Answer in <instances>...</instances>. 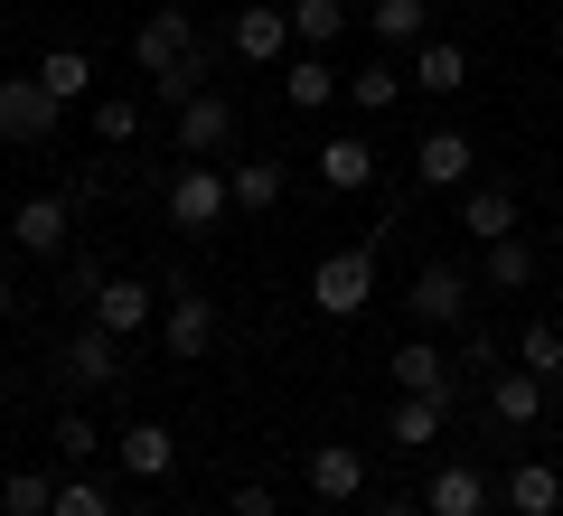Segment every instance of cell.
I'll return each instance as SVG.
<instances>
[{
    "label": "cell",
    "mask_w": 563,
    "mask_h": 516,
    "mask_svg": "<svg viewBox=\"0 0 563 516\" xmlns=\"http://www.w3.org/2000/svg\"><path fill=\"white\" fill-rule=\"evenodd\" d=\"M225 188H235V217H273L282 188H291V169H282L273 151H244V160H225Z\"/></svg>",
    "instance_id": "9a60e30c"
},
{
    "label": "cell",
    "mask_w": 563,
    "mask_h": 516,
    "mask_svg": "<svg viewBox=\"0 0 563 516\" xmlns=\"http://www.w3.org/2000/svg\"><path fill=\"white\" fill-rule=\"evenodd\" d=\"M161 338H169V358H179V366H198L207 348H217V300H207L198 282H169V292H161Z\"/></svg>",
    "instance_id": "52a82bcc"
},
{
    "label": "cell",
    "mask_w": 563,
    "mask_h": 516,
    "mask_svg": "<svg viewBox=\"0 0 563 516\" xmlns=\"http://www.w3.org/2000/svg\"><path fill=\"white\" fill-rule=\"evenodd\" d=\"M376 516H432L422 497H376Z\"/></svg>",
    "instance_id": "d590c367"
},
{
    "label": "cell",
    "mask_w": 563,
    "mask_h": 516,
    "mask_svg": "<svg viewBox=\"0 0 563 516\" xmlns=\"http://www.w3.org/2000/svg\"><path fill=\"white\" fill-rule=\"evenodd\" d=\"M10 310H20V300H10V282H0V329H10Z\"/></svg>",
    "instance_id": "8d00e7d4"
},
{
    "label": "cell",
    "mask_w": 563,
    "mask_h": 516,
    "mask_svg": "<svg viewBox=\"0 0 563 516\" xmlns=\"http://www.w3.org/2000/svg\"><path fill=\"white\" fill-rule=\"evenodd\" d=\"M225 47H235L244 66H282L291 57V10H282V0H244L235 29H225Z\"/></svg>",
    "instance_id": "ba28073f"
},
{
    "label": "cell",
    "mask_w": 563,
    "mask_h": 516,
    "mask_svg": "<svg viewBox=\"0 0 563 516\" xmlns=\"http://www.w3.org/2000/svg\"><path fill=\"white\" fill-rule=\"evenodd\" d=\"M404 310H413L422 329H470V319H479V282H470L461 263H422L413 292H404Z\"/></svg>",
    "instance_id": "277c9868"
},
{
    "label": "cell",
    "mask_w": 563,
    "mask_h": 516,
    "mask_svg": "<svg viewBox=\"0 0 563 516\" xmlns=\"http://www.w3.org/2000/svg\"><path fill=\"white\" fill-rule=\"evenodd\" d=\"M10 235H20V254H66V244H76V207L66 198H20Z\"/></svg>",
    "instance_id": "2e32d148"
},
{
    "label": "cell",
    "mask_w": 563,
    "mask_h": 516,
    "mask_svg": "<svg viewBox=\"0 0 563 516\" xmlns=\"http://www.w3.org/2000/svg\"><path fill=\"white\" fill-rule=\"evenodd\" d=\"M161 207H169V226H179V235H217V226L235 217V188H225L217 160H179V169H169V188H161Z\"/></svg>",
    "instance_id": "7a4b0ae2"
},
{
    "label": "cell",
    "mask_w": 563,
    "mask_h": 516,
    "mask_svg": "<svg viewBox=\"0 0 563 516\" xmlns=\"http://www.w3.org/2000/svg\"><path fill=\"white\" fill-rule=\"evenodd\" d=\"M339 95H347V76H339V66L320 57V47H310V57H291V66H282V103H291V113H329V103H339Z\"/></svg>",
    "instance_id": "e0dca14e"
},
{
    "label": "cell",
    "mask_w": 563,
    "mask_h": 516,
    "mask_svg": "<svg viewBox=\"0 0 563 516\" xmlns=\"http://www.w3.org/2000/svg\"><path fill=\"white\" fill-rule=\"evenodd\" d=\"M507 507L517 516H563V470L554 460H517L507 470Z\"/></svg>",
    "instance_id": "d4e9b609"
},
{
    "label": "cell",
    "mask_w": 563,
    "mask_h": 516,
    "mask_svg": "<svg viewBox=\"0 0 563 516\" xmlns=\"http://www.w3.org/2000/svg\"><path fill=\"white\" fill-rule=\"evenodd\" d=\"M517 366H536L544 385H563V329H554V319H526V329H517Z\"/></svg>",
    "instance_id": "4dcf8cb0"
},
{
    "label": "cell",
    "mask_w": 563,
    "mask_h": 516,
    "mask_svg": "<svg viewBox=\"0 0 563 516\" xmlns=\"http://www.w3.org/2000/svg\"><path fill=\"white\" fill-rule=\"evenodd\" d=\"M422 507H432V516H488L479 460H442V470H432V488H422Z\"/></svg>",
    "instance_id": "ffe728a7"
},
{
    "label": "cell",
    "mask_w": 563,
    "mask_h": 516,
    "mask_svg": "<svg viewBox=\"0 0 563 516\" xmlns=\"http://www.w3.org/2000/svg\"><path fill=\"white\" fill-rule=\"evenodd\" d=\"M366 179H376V141H357V132L320 141V188H339V198H357Z\"/></svg>",
    "instance_id": "cb8c5ba5"
},
{
    "label": "cell",
    "mask_w": 563,
    "mask_h": 516,
    "mask_svg": "<svg viewBox=\"0 0 563 516\" xmlns=\"http://www.w3.org/2000/svg\"><path fill=\"white\" fill-rule=\"evenodd\" d=\"M47 516H122V497L103 488L95 470H66V479H57V507H47Z\"/></svg>",
    "instance_id": "f546056e"
},
{
    "label": "cell",
    "mask_w": 563,
    "mask_h": 516,
    "mask_svg": "<svg viewBox=\"0 0 563 516\" xmlns=\"http://www.w3.org/2000/svg\"><path fill=\"white\" fill-rule=\"evenodd\" d=\"M554 263H563V244H554Z\"/></svg>",
    "instance_id": "60d3db41"
},
{
    "label": "cell",
    "mask_w": 563,
    "mask_h": 516,
    "mask_svg": "<svg viewBox=\"0 0 563 516\" xmlns=\"http://www.w3.org/2000/svg\"><path fill=\"white\" fill-rule=\"evenodd\" d=\"M179 10H198V0H179Z\"/></svg>",
    "instance_id": "ab89813d"
},
{
    "label": "cell",
    "mask_w": 563,
    "mask_h": 516,
    "mask_svg": "<svg viewBox=\"0 0 563 516\" xmlns=\"http://www.w3.org/2000/svg\"><path fill=\"white\" fill-rule=\"evenodd\" d=\"M544 395H554V385H544L536 366H498V376H488V422H498V432H526V422H544Z\"/></svg>",
    "instance_id": "5bb4252c"
},
{
    "label": "cell",
    "mask_w": 563,
    "mask_h": 516,
    "mask_svg": "<svg viewBox=\"0 0 563 516\" xmlns=\"http://www.w3.org/2000/svg\"><path fill=\"white\" fill-rule=\"evenodd\" d=\"M385 376H395V395H432V404H451L461 395V366L432 348V338H404L395 358H385Z\"/></svg>",
    "instance_id": "30bf717a"
},
{
    "label": "cell",
    "mask_w": 563,
    "mask_h": 516,
    "mask_svg": "<svg viewBox=\"0 0 563 516\" xmlns=\"http://www.w3.org/2000/svg\"><path fill=\"white\" fill-rule=\"evenodd\" d=\"M47 441H57V460H66V470H85V460L103 451V441H95V422H85V414H57V432H47Z\"/></svg>",
    "instance_id": "836d02e7"
},
{
    "label": "cell",
    "mask_w": 563,
    "mask_h": 516,
    "mask_svg": "<svg viewBox=\"0 0 563 516\" xmlns=\"http://www.w3.org/2000/svg\"><path fill=\"white\" fill-rule=\"evenodd\" d=\"M282 10H291V39L320 47V57L347 39V0H282Z\"/></svg>",
    "instance_id": "4316f807"
},
{
    "label": "cell",
    "mask_w": 563,
    "mask_h": 516,
    "mask_svg": "<svg viewBox=\"0 0 563 516\" xmlns=\"http://www.w3.org/2000/svg\"><path fill=\"white\" fill-rule=\"evenodd\" d=\"M554 47H563V10H554Z\"/></svg>",
    "instance_id": "74e56055"
},
{
    "label": "cell",
    "mask_w": 563,
    "mask_h": 516,
    "mask_svg": "<svg viewBox=\"0 0 563 516\" xmlns=\"http://www.w3.org/2000/svg\"><path fill=\"white\" fill-rule=\"evenodd\" d=\"M113 470L141 479V488H161V479L179 470V432H169V422H132V432L113 441Z\"/></svg>",
    "instance_id": "7c38bea8"
},
{
    "label": "cell",
    "mask_w": 563,
    "mask_h": 516,
    "mask_svg": "<svg viewBox=\"0 0 563 516\" xmlns=\"http://www.w3.org/2000/svg\"><path fill=\"white\" fill-rule=\"evenodd\" d=\"M470 160H479V151H470L461 122H432V132L413 141V179L422 188H470Z\"/></svg>",
    "instance_id": "4fadbf2b"
},
{
    "label": "cell",
    "mask_w": 563,
    "mask_h": 516,
    "mask_svg": "<svg viewBox=\"0 0 563 516\" xmlns=\"http://www.w3.org/2000/svg\"><path fill=\"white\" fill-rule=\"evenodd\" d=\"M461 226H470L479 254H488V244H507V235H517V188H498V179H488V188H461Z\"/></svg>",
    "instance_id": "ac0fdd59"
},
{
    "label": "cell",
    "mask_w": 563,
    "mask_h": 516,
    "mask_svg": "<svg viewBox=\"0 0 563 516\" xmlns=\"http://www.w3.org/2000/svg\"><path fill=\"white\" fill-rule=\"evenodd\" d=\"M404 66L395 57H376V66H357V76H347V103H357V113H395V95H404Z\"/></svg>",
    "instance_id": "f1b7e54d"
},
{
    "label": "cell",
    "mask_w": 563,
    "mask_h": 516,
    "mask_svg": "<svg viewBox=\"0 0 563 516\" xmlns=\"http://www.w3.org/2000/svg\"><path fill=\"white\" fill-rule=\"evenodd\" d=\"M66 132V103L47 95L38 76H0V141H20V151H47Z\"/></svg>",
    "instance_id": "5b68a950"
},
{
    "label": "cell",
    "mask_w": 563,
    "mask_h": 516,
    "mask_svg": "<svg viewBox=\"0 0 563 516\" xmlns=\"http://www.w3.org/2000/svg\"><path fill=\"white\" fill-rule=\"evenodd\" d=\"M0 395H10V385H0Z\"/></svg>",
    "instance_id": "b9f144b4"
},
{
    "label": "cell",
    "mask_w": 563,
    "mask_h": 516,
    "mask_svg": "<svg viewBox=\"0 0 563 516\" xmlns=\"http://www.w3.org/2000/svg\"><path fill=\"white\" fill-rule=\"evenodd\" d=\"M0 507H10V516H47V507H57V470H10V479H0Z\"/></svg>",
    "instance_id": "1f68e13d"
},
{
    "label": "cell",
    "mask_w": 563,
    "mask_h": 516,
    "mask_svg": "<svg viewBox=\"0 0 563 516\" xmlns=\"http://www.w3.org/2000/svg\"><path fill=\"white\" fill-rule=\"evenodd\" d=\"M404 76H413L422 95H470V47H461V39H422Z\"/></svg>",
    "instance_id": "7402d4cb"
},
{
    "label": "cell",
    "mask_w": 563,
    "mask_h": 516,
    "mask_svg": "<svg viewBox=\"0 0 563 516\" xmlns=\"http://www.w3.org/2000/svg\"><path fill=\"white\" fill-rule=\"evenodd\" d=\"M151 319H161V292H151L141 273H103V282H95V329H113V338H141Z\"/></svg>",
    "instance_id": "9c48e42d"
},
{
    "label": "cell",
    "mask_w": 563,
    "mask_h": 516,
    "mask_svg": "<svg viewBox=\"0 0 563 516\" xmlns=\"http://www.w3.org/2000/svg\"><path fill=\"white\" fill-rule=\"evenodd\" d=\"M179 516H207V507H179Z\"/></svg>",
    "instance_id": "f35d334b"
},
{
    "label": "cell",
    "mask_w": 563,
    "mask_h": 516,
    "mask_svg": "<svg viewBox=\"0 0 563 516\" xmlns=\"http://www.w3.org/2000/svg\"><path fill=\"white\" fill-rule=\"evenodd\" d=\"M225 516H282L273 479H235V497H225Z\"/></svg>",
    "instance_id": "e575fe53"
},
{
    "label": "cell",
    "mask_w": 563,
    "mask_h": 516,
    "mask_svg": "<svg viewBox=\"0 0 563 516\" xmlns=\"http://www.w3.org/2000/svg\"><path fill=\"white\" fill-rule=\"evenodd\" d=\"M442 422H451V404H432V395H395L385 404V441H395V451H432Z\"/></svg>",
    "instance_id": "603a6c76"
},
{
    "label": "cell",
    "mask_w": 563,
    "mask_h": 516,
    "mask_svg": "<svg viewBox=\"0 0 563 516\" xmlns=\"http://www.w3.org/2000/svg\"><path fill=\"white\" fill-rule=\"evenodd\" d=\"M66 385H95V395L122 385V338L113 329H76L66 338Z\"/></svg>",
    "instance_id": "d6986e66"
},
{
    "label": "cell",
    "mask_w": 563,
    "mask_h": 516,
    "mask_svg": "<svg viewBox=\"0 0 563 516\" xmlns=\"http://www.w3.org/2000/svg\"><path fill=\"white\" fill-rule=\"evenodd\" d=\"M376 300V244H339V254L310 263V310L320 319H357Z\"/></svg>",
    "instance_id": "3957f363"
},
{
    "label": "cell",
    "mask_w": 563,
    "mask_h": 516,
    "mask_svg": "<svg viewBox=\"0 0 563 516\" xmlns=\"http://www.w3.org/2000/svg\"><path fill=\"white\" fill-rule=\"evenodd\" d=\"M301 479H310V497H320V507H357V497H366V451L320 441V451L301 460Z\"/></svg>",
    "instance_id": "8fae6325"
},
{
    "label": "cell",
    "mask_w": 563,
    "mask_h": 516,
    "mask_svg": "<svg viewBox=\"0 0 563 516\" xmlns=\"http://www.w3.org/2000/svg\"><path fill=\"white\" fill-rule=\"evenodd\" d=\"M235 132H244V122H235V103H225L217 85H207V95H188L179 113H169V151H179V160H217V151H235Z\"/></svg>",
    "instance_id": "8992f818"
},
{
    "label": "cell",
    "mask_w": 563,
    "mask_h": 516,
    "mask_svg": "<svg viewBox=\"0 0 563 516\" xmlns=\"http://www.w3.org/2000/svg\"><path fill=\"white\" fill-rule=\"evenodd\" d=\"M132 66L151 76V95H161V103H188V95H207V47H198V10L161 0V10H151V20L132 29Z\"/></svg>",
    "instance_id": "6da1fadb"
},
{
    "label": "cell",
    "mask_w": 563,
    "mask_h": 516,
    "mask_svg": "<svg viewBox=\"0 0 563 516\" xmlns=\"http://www.w3.org/2000/svg\"><path fill=\"white\" fill-rule=\"evenodd\" d=\"M95 141H113V151L141 141V103L132 95H95Z\"/></svg>",
    "instance_id": "d6a6232c"
},
{
    "label": "cell",
    "mask_w": 563,
    "mask_h": 516,
    "mask_svg": "<svg viewBox=\"0 0 563 516\" xmlns=\"http://www.w3.org/2000/svg\"><path fill=\"white\" fill-rule=\"evenodd\" d=\"M29 76H38L57 103H95V57H85V47H47V57L29 66Z\"/></svg>",
    "instance_id": "484cf974"
},
{
    "label": "cell",
    "mask_w": 563,
    "mask_h": 516,
    "mask_svg": "<svg viewBox=\"0 0 563 516\" xmlns=\"http://www.w3.org/2000/svg\"><path fill=\"white\" fill-rule=\"evenodd\" d=\"M536 273H544V254H536V244H526V235H507V244H488V292H536Z\"/></svg>",
    "instance_id": "83f0119b"
},
{
    "label": "cell",
    "mask_w": 563,
    "mask_h": 516,
    "mask_svg": "<svg viewBox=\"0 0 563 516\" xmlns=\"http://www.w3.org/2000/svg\"><path fill=\"white\" fill-rule=\"evenodd\" d=\"M366 39L395 57V47H422L432 39V0H366Z\"/></svg>",
    "instance_id": "44dd1931"
}]
</instances>
